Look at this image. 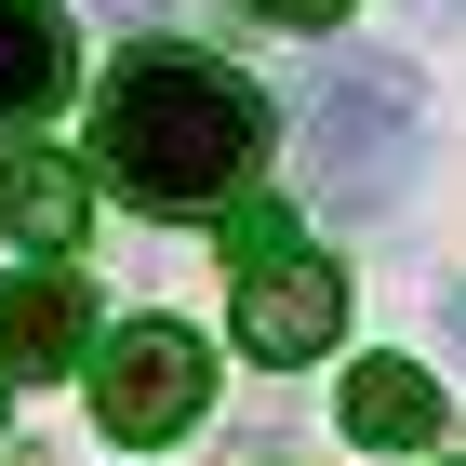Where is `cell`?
I'll return each mask as SVG.
<instances>
[{
	"label": "cell",
	"instance_id": "obj_1",
	"mask_svg": "<svg viewBox=\"0 0 466 466\" xmlns=\"http://www.w3.org/2000/svg\"><path fill=\"white\" fill-rule=\"evenodd\" d=\"M94 160H107V187L147 200V214H214L227 187L267 160V94L227 54L147 40L134 67L107 80V107H94Z\"/></svg>",
	"mask_w": 466,
	"mask_h": 466
},
{
	"label": "cell",
	"instance_id": "obj_9",
	"mask_svg": "<svg viewBox=\"0 0 466 466\" xmlns=\"http://www.w3.org/2000/svg\"><path fill=\"white\" fill-rule=\"evenodd\" d=\"M253 14H267V27H333L347 0H253Z\"/></svg>",
	"mask_w": 466,
	"mask_h": 466
},
{
	"label": "cell",
	"instance_id": "obj_7",
	"mask_svg": "<svg viewBox=\"0 0 466 466\" xmlns=\"http://www.w3.org/2000/svg\"><path fill=\"white\" fill-rule=\"evenodd\" d=\"M347 440H373V453H427V440H440V387L413 373V360H360V373H347Z\"/></svg>",
	"mask_w": 466,
	"mask_h": 466
},
{
	"label": "cell",
	"instance_id": "obj_6",
	"mask_svg": "<svg viewBox=\"0 0 466 466\" xmlns=\"http://www.w3.org/2000/svg\"><path fill=\"white\" fill-rule=\"evenodd\" d=\"M0 227H14L27 253H80V227H94V187H80V160H54V147L0 160Z\"/></svg>",
	"mask_w": 466,
	"mask_h": 466
},
{
	"label": "cell",
	"instance_id": "obj_8",
	"mask_svg": "<svg viewBox=\"0 0 466 466\" xmlns=\"http://www.w3.org/2000/svg\"><path fill=\"white\" fill-rule=\"evenodd\" d=\"M54 94H67V27L40 0H0V134H27Z\"/></svg>",
	"mask_w": 466,
	"mask_h": 466
},
{
	"label": "cell",
	"instance_id": "obj_5",
	"mask_svg": "<svg viewBox=\"0 0 466 466\" xmlns=\"http://www.w3.org/2000/svg\"><path fill=\"white\" fill-rule=\"evenodd\" d=\"M94 347V293L67 267H40V280H0V373H67Z\"/></svg>",
	"mask_w": 466,
	"mask_h": 466
},
{
	"label": "cell",
	"instance_id": "obj_2",
	"mask_svg": "<svg viewBox=\"0 0 466 466\" xmlns=\"http://www.w3.org/2000/svg\"><path fill=\"white\" fill-rule=\"evenodd\" d=\"M413 174V80L400 67H333V94L307 107V200L320 214H387Z\"/></svg>",
	"mask_w": 466,
	"mask_h": 466
},
{
	"label": "cell",
	"instance_id": "obj_4",
	"mask_svg": "<svg viewBox=\"0 0 466 466\" xmlns=\"http://www.w3.org/2000/svg\"><path fill=\"white\" fill-rule=\"evenodd\" d=\"M333 333H347V267H320V253H240V347L253 360H320Z\"/></svg>",
	"mask_w": 466,
	"mask_h": 466
},
{
	"label": "cell",
	"instance_id": "obj_10",
	"mask_svg": "<svg viewBox=\"0 0 466 466\" xmlns=\"http://www.w3.org/2000/svg\"><path fill=\"white\" fill-rule=\"evenodd\" d=\"M453 333H466V293H453Z\"/></svg>",
	"mask_w": 466,
	"mask_h": 466
},
{
	"label": "cell",
	"instance_id": "obj_3",
	"mask_svg": "<svg viewBox=\"0 0 466 466\" xmlns=\"http://www.w3.org/2000/svg\"><path fill=\"white\" fill-rule=\"evenodd\" d=\"M94 413H107V440H174L214 413V347L187 320H120L107 360H94Z\"/></svg>",
	"mask_w": 466,
	"mask_h": 466
}]
</instances>
